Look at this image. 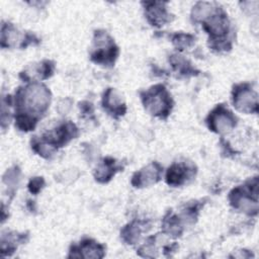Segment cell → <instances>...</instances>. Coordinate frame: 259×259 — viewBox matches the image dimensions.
Segmentation results:
<instances>
[{"instance_id":"6da1fadb","label":"cell","mask_w":259,"mask_h":259,"mask_svg":"<svg viewBox=\"0 0 259 259\" xmlns=\"http://www.w3.org/2000/svg\"><path fill=\"white\" fill-rule=\"evenodd\" d=\"M17 113L37 118L49 106L51 94L48 88L38 83H32L22 89H18L15 95Z\"/></svg>"},{"instance_id":"7a4b0ae2","label":"cell","mask_w":259,"mask_h":259,"mask_svg":"<svg viewBox=\"0 0 259 259\" xmlns=\"http://www.w3.org/2000/svg\"><path fill=\"white\" fill-rule=\"evenodd\" d=\"M142 100L147 111L151 114L165 118L172 108V99L163 85L153 86L142 94Z\"/></svg>"},{"instance_id":"3957f363","label":"cell","mask_w":259,"mask_h":259,"mask_svg":"<svg viewBox=\"0 0 259 259\" xmlns=\"http://www.w3.org/2000/svg\"><path fill=\"white\" fill-rule=\"evenodd\" d=\"M118 49L105 32H96L91 60L97 64L112 65L117 58Z\"/></svg>"},{"instance_id":"277c9868","label":"cell","mask_w":259,"mask_h":259,"mask_svg":"<svg viewBox=\"0 0 259 259\" xmlns=\"http://www.w3.org/2000/svg\"><path fill=\"white\" fill-rule=\"evenodd\" d=\"M233 102L240 111L246 113L257 112V93L248 85L240 84L233 89Z\"/></svg>"},{"instance_id":"5b68a950","label":"cell","mask_w":259,"mask_h":259,"mask_svg":"<svg viewBox=\"0 0 259 259\" xmlns=\"http://www.w3.org/2000/svg\"><path fill=\"white\" fill-rule=\"evenodd\" d=\"M206 120L209 130L219 134L228 133L236 125V117L223 105L217 106L209 113Z\"/></svg>"},{"instance_id":"8992f818","label":"cell","mask_w":259,"mask_h":259,"mask_svg":"<svg viewBox=\"0 0 259 259\" xmlns=\"http://www.w3.org/2000/svg\"><path fill=\"white\" fill-rule=\"evenodd\" d=\"M162 168L158 163H152L133 176L132 183L135 187H145L155 184L160 180Z\"/></svg>"},{"instance_id":"52a82bcc","label":"cell","mask_w":259,"mask_h":259,"mask_svg":"<svg viewBox=\"0 0 259 259\" xmlns=\"http://www.w3.org/2000/svg\"><path fill=\"white\" fill-rule=\"evenodd\" d=\"M193 168H190L184 163L173 164L167 171L166 181L169 185L179 186L193 175Z\"/></svg>"},{"instance_id":"ba28073f","label":"cell","mask_w":259,"mask_h":259,"mask_svg":"<svg viewBox=\"0 0 259 259\" xmlns=\"http://www.w3.org/2000/svg\"><path fill=\"white\" fill-rule=\"evenodd\" d=\"M165 3L152 2L146 3V15L148 20L155 26L164 25L166 22L170 21L169 13L164 7Z\"/></svg>"},{"instance_id":"9c48e42d","label":"cell","mask_w":259,"mask_h":259,"mask_svg":"<svg viewBox=\"0 0 259 259\" xmlns=\"http://www.w3.org/2000/svg\"><path fill=\"white\" fill-rule=\"evenodd\" d=\"M102 104L103 107L112 114V116H119L125 112V104L121 100L120 95L114 89L109 88L104 93Z\"/></svg>"},{"instance_id":"30bf717a","label":"cell","mask_w":259,"mask_h":259,"mask_svg":"<svg viewBox=\"0 0 259 259\" xmlns=\"http://www.w3.org/2000/svg\"><path fill=\"white\" fill-rule=\"evenodd\" d=\"M73 249H76L80 253L78 254V257H95L99 258L103 256V246L97 244L95 241L87 239L81 242L79 247H73Z\"/></svg>"},{"instance_id":"8fae6325","label":"cell","mask_w":259,"mask_h":259,"mask_svg":"<svg viewBox=\"0 0 259 259\" xmlns=\"http://www.w3.org/2000/svg\"><path fill=\"white\" fill-rule=\"evenodd\" d=\"M119 168L115 165V160L106 158L103 160L101 165L97 168L95 178L99 182H107Z\"/></svg>"},{"instance_id":"7c38bea8","label":"cell","mask_w":259,"mask_h":259,"mask_svg":"<svg viewBox=\"0 0 259 259\" xmlns=\"http://www.w3.org/2000/svg\"><path fill=\"white\" fill-rule=\"evenodd\" d=\"M194 37L190 34L185 33H177L173 37V44L178 48V50H185L189 48L193 44Z\"/></svg>"},{"instance_id":"4fadbf2b","label":"cell","mask_w":259,"mask_h":259,"mask_svg":"<svg viewBox=\"0 0 259 259\" xmlns=\"http://www.w3.org/2000/svg\"><path fill=\"white\" fill-rule=\"evenodd\" d=\"M44 184H45V182L41 177H35L30 180V182L28 184V189L31 193H37L42 188Z\"/></svg>"}]
</instances>
